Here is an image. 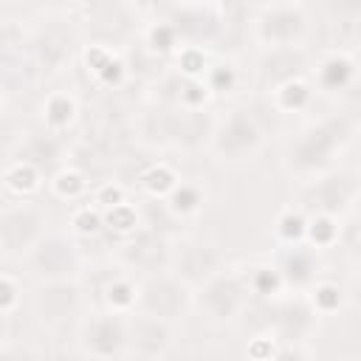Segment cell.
Returning <instances> with one entry per match:
<instances>
[{
  "label": "cell",
  "mask_w": 361,
  "mask_h": 361,
  "mask_svg": "<svg viewBox=\"0 0 361 361\" xmlns=\"http://www.w3.org/2000/svg\"><path fill=\"white\" fill-rule=\"evenodd\" d=\"M0 104H3V93H0Z\"/></svg>",
  "instance_id": "36"
},
{
  "label": "cell",
  "mask_w": 361,
  "mask_h": 361,
  "mask_svg": "<svg viewBox=\"0 0 361 361\" xmlns=\"http://www.w3.org/2000/svg\"><path fill=\"white\" fill-rule=\"evenodd\" d=\"M203 203V195L197 186L192 183H175V189L169 192V212L172 214H195Z\"/></svg>",
  "instance_id": "19"
},
{
  "label": "cell",
  "mask_w": 361,
  "mask_h": 361,
  "mask_svg": "<svg viewBox=\"0 0 361 361\" xmlns=\"http://www.w3.org/2000/svg\"><path fill=\"white\" fill-rule=\"evenodd\" d=\"M206 96H209V90H206L200 82H195V79H189V82H186V90L180 93V99H183V104H186V107L200 104Z\"/></svg>",
  "instance_id": "32"
},
{
  "label": "cell",
  "mask_w": 361,
  "mask_h": 361,
  "mask_svg": "<svg viewBox=\"0 0 361 361\" xmlns=\"http://www.w3.org/2000/svg\"><path fill=\"white\" fill-rule=\"evenodd\" d=\"M175 183H178V175H175L169 166H164V164L152 166V169L144 175V186H147L149 195H155V197L169 195V192L175 189Z\"/></svg>",
  "instance_id": "23"
},
{
  "label": "cell",
  "mask_w": 361,
  "mask_h": 361,
  "mask_svg": "<svg viewBox=\"0 0 361 361\" xmlns=\"http://www.w3.org/2000/svg\"><path fill=\"white\" fill-rule=\"evenodd\" d=\"M104 302H107V307L113 310V313H127V310H133L135 307V302H138V288L130 282V279H113L107 288H104Z\"/></svg>",
  "instance_id": "15"
},
{
  "label": "cell",
  "mask_w": 361,
  "mask_h": 361,
  "mask_svg": "<svg viewBox=\"0 0 361 361\" xmlns=\"http://www.w3.org/2000/svg\"><path fill=\"white\" fill-rule=\"evenodd\" d=\"M305 234L310 237V243H316V245H330V243H336L338 240V234H341V226L333 220V214H316L307 226H305Z\"/></svg>",
  "instance_id": "21"
},
{
  "label": "cell",
  "mask_w": 361,
  "mask_h": 361,
  "mask_svg": "<svg viewBox=\"0 0 361 361\" xmlns=\"http://www.w3.org/2000/svg\"><path fill=\"white\" fill-rule=\"evenodd\" d=\"M45 121L54 127V130H59V127H68L71 124V118H73V113H76V102L68 96V93H54L48 102H45Z\"/></svg>",
  "instance_id": "18"
},
{
  "label": "cell",
  "mask_w": 361,
  "mask_h": 361,
  "mask_svg": "<svg viewBox=\"0 0 361 361\" xmlns=\"http://www.w3.org/2000/svg\"><path fill=\"white\" fill-rule=\"evenodd\" d=\"M20 302V288L11 276H0V313L14 310Z\"/></svg>",
  "instance_id": "30"
},
{
  "label": "cell",
  "mask_w": 361,
  "mask_h": 361,
  "mask_svg": "<svg viewBox=\"0 0 361 361\" xmlns=\"http://www.w3.org/2000/svg\"><path fill=\"white\" fill-rule=\"evenodd\" d=\"M6 186L14 195H31L39 186V169L34 164H28V161H20L6 172Z\"/></svg>",
  "instance_id": "16"
},
{
  "label": "cell",
  "mask_w": 361,
  "mask_h": 361,
  "mask_svg": "<svg viewBox=\"0 0 361 361\" xmlns=\"http://www.w3.org/2000/svg\"><path fill=\"white\" fill-rule=\"evenodd\" d=\"M127 341L141 355H161L169 344L166 319H158V316H149V313L133 319L130 324H124V344Z\"/></svg>",
  "instance_id": "9"
},
{
  "label": "cell",
  "mask_w": 361,
  "mask_h": 361,
  "mask_svg": "<svg viewBox=\"0 0 361 361\" xmlns=\"http://www.w3.org/2000/svg\"><path fill=\"white\" fill-rule=\"evenodd\" d=\"M104 226H107L110 231H116V234H133V231L138 228V214H135L133 206L116 203V206H110V212H107V217H104Z\"/></svg>",
  "instance_id": "22"
},
{
  "label": "cell",
  "mask_w": 361,
  "mask_h": 361,
  "mask_svg": "<svg viewBox=\"0 0 361 361\" xmlns=\"http://www.w3.org/2000/svg\"><path fill=\"white\" fill-rule=\"evenodd\" d=\"M31 251H34V268H37L39 274L59 276L62 271H68V268L73 265L71 245H65L62 240H39Z\"/></svg>",
  "instance_id": "13"
},
{
  "label": "cell",
  "mask_w": 361,
  "mask_h": 361,
  "mask_svg": "<svg viewBox=\"0 0 361 361\" xmlns=\"http://www.w3.org/2000/svg\"><path fill=\"white\" fill-rule=\"evenodd\" d=\"M180 68H183L189 76L200 73V68H203V54H200L197 48H189V51L180 56Z\"/></svg>",
  "instance_id": "33"
},
{
  "label": "cell",
  "mask_w": 361,
  "mask_h": 361,
  "mask_svg": "<svg viewBox=\"0 0 361 361\" xmlns=\"http://www.w3.org/2000/svg\"><path fill=\"white\" fill-rule=\"evenodd\" d=\"M124 257L130 265L149 271V274L169 265V248H166L164 237L155 231H141L135 240H130V245L124 248Z\"/></svg>",
  "instance_id": "10"
},
{
  "label": "cell",
  "mask_w": 361,
  "mask_h": 361,
  "mask_svg": "<svg viewBox=\"0 0 361 361\" xmlns=\"http://www.w3.org/2000/svg\"><path fill=\"white\" fill-rule=\"evenodd\" d=\"M234 85V68L231 65H217L212 71V79H209V87L212 90H228Z\"/></svg>",
  "instance_id": "31"
},
{
  "label": "cell",
  "mask_w": 361,
  "mask_h": 361,
  "mask_svg": "<svg viewBox=\"0 0 361 361\" xmlns=\"http://www.w3.org/2000/svg\"><path fill=\"white\" fill-rule=\"evenodd\" d=\"M313 257H310V251L307 248H302V245H293L290 248V254L285 257V265H282V279H290V282H307L313 274Z\"/></svg>",
  "instance_id": "17"
},
{
  "label": "cell",
  "mask_w": 361,
  "mask_h": 361,
  "mask_svg": "<svg viewBox=\"0 0 361 361\" xmlns=\"http://www.w3.org/2000/svg\"><path fill=\"white\" fill-rule=\"evenodd\" d=\"M37 56L48 71H56L71 56V34L62 25H48L37 37Z\"/></svg>",
  "instance_id": "12"
},
{
  "label": "cell",
  "mask_w": 361,
  "mask_h": 361,
  "mask_svg": "<svg viewBox=\"0 0 361 361\" xmlns=\"http://www.w3.org/2000/svg\"><path fill=\"white\" fill-rule=\"evenodd\" d=\"M82 344L93 355L118 353L124 344V324L118 322V313H96L82 330Z\"/></svg>",
  "instance_id": "8"
},
{
  "label": "cell",
  "mask_w": 361,
  "mask_h": 361,
  "mask_svg": "<svg viewBox=\"0 0 361 361\" xmlns=\"http://www.w3.org/2000/svg\"><path fill=\"white\" fill-rule=\"evenodd\" d=\"M85 189H87V183H85V178H82L76 169H62V172L54 178V192H56L59 197L76 200Z\"/></svg>",
  "instance_id": "24"
},
{
  "label": "cell",
  "mask_w": 361,
  "mask_h": 361,
  "mask_svg": "<svg viewBox=\"0 0 361 361\" xmlns=\"http://www.w3.org/2000/svg\"><path fill=\"white\" fill-rule=\"evenodd\" d=\"M169 265L175 268V276L180 282L203 285L220 271V251L209 243H180L175 251L169 248Z\"/></svg>",
  "instance_id": "2"
},
{
  "label": "cell",
  "mask_w": 361,
  "mask_h": 361,
  "mask_svg": "<svg viewBox=\"0 0 361 361\" xmlns=\"http://www.w3.org/2000/svg\"><path fill=\"white\" fill-rule=\"evenodd\" d=\"M42 214L34 206H14L0 214V251L8 257L28 254L42 240Z\"/></svg>",
  "instance_id": "1"
},
{
  "label": "cell",
  "mask_w": 361,
  "mask_h": 361,
  "mask_svg": "<svg viewBox=\"0 0 361 361\" xmlns=\"http://www.w3.org/2000/svg\"><path fill=\"white\" fill-rule=\"evenodd\" d=\"M305 28H307V20L299 6H276V8L265 11L257 23L259 39H265L271 45H293L305 34Z\"/></svg>",
  "instance_id": "5"
},
{
  "label": "cell",
  "mask_w": 361,
  "mask_h": 361,
  "mask_svg": "<svg viewBox=\"0 0 361 361\" xmlns=\"http://www.w3.org/2000/svg\"><path fill=\"white\" fill-rule=\"evenodd\" d=\"M54 3H73V0H54Z\"/></svg>",
  "instance_id": "35"
},
{
  "label": "cell",
  "mask_w": 361,
  "mask_h": 361,
  "mask_svg": "<svg viewBox=\"0 0 361 361\" xmlns=\"http://www.w3.org/2000/svg\"><path fill=\"white\" fill-rule=\"evenodd\" d=\"M175 37H178V31H175V25H166V23H158V25H152L149 28V34H147V39H149V45L155 48V51H169L172 45H175Z\"/></svg>",
  "instance_id": "28"
},
{
  "label": "cell",
  "mask_w": 361,
  "mask_h": 361,
  "mask_svg": "<svg viewBox=\"0 0 361 361\" xmlns=\"http://www.w3.org/2000/svg\"><path fill=\"white\" fill-rule=\"evenodd\" d=\"M259 130L254 124V118L243 110H237L234 116L226 118V124L214 133V149L217 155H223V161H243L248 155H254L259 149Z\"/></svg>",
  "instance_id": "4"
},
{
  "label": "cell",
  "mask_w": 361,
  "mask_h": 361,
  "mask_svg": "<svg viewBox=\"0 0 361 361\" xmlns=\"http://www.w3.org/2000/svg\"><path fill=\"white\" fill-rule=\"evenodd\" d=\"M353 71H355V65H353L350 56L333 54V56L324 59L322 68H319V85H322L324 90H341V87L353 79Z\"/></svg>",
  "instance_id": "14"
},
{
  "label": "cell",
  "mask_w": 361,
  "mask_h": 361,
  "mask_svg": "<svg viewBox=\"0 0 361 361\" xmlns=\"http://www.w3.org/2000/svg\"><path fill=\"white\" fill-rule=\"evenodd\" d=\"M99 203H104V206H116V203H124V189H121V186H113V183H107V186L99 192Z\"/></svg>",
  "instance_id": "34"
},
{
  "label": "cell",
  "mask_w": 361,
  "mask_h": 361,
  "mask_svg": "<svg viewBox=\"0 0 361 361\" xmlns=\"http://www.w3.org/2000/svg\"><path fill=\"white\" fill-rule=\"evenodd\" d=\"M76 302H79V293H76V288L68 285V282H51V285L42 288L39 296H37V307H39V313H42L45 322H59V319H65L68 313L76 310Z\"/></svg>",
  "instance_id": "11"
},
{
  "label": "cell",
  "mask_w": 361,
  "mask_h": 361,
  "mask_svg": "<svg viewBox=\"0 0 361 361\" xmlns=\"http://www.w3.org/2000/svg\"><path fill=\"white\" fill-rule=\"evenodd\" d=\"M282 285V274L276 271V268H254V274H251V282L245 285V288H251L254 293H259V296H268V293H274L276 288Z\"/></svg>",
  "instance_id": "26"
},
{
  "label": "cell",
  "mask_w": 361,
  "mask_h": 361,
  "mask_svg": "<svg viewBox=\"0 0 361 361\" xmlns=\"http://www.w3.org/2000/svg\"><path fill=\"white\" fill-rule=\"evenodd\" d=\"M203 302L214 319H234L245 305V285L217 271L203 282Z\"/></svg>",
  "instance_id": "6"
},
{
  "label": "cell",
  "mask_w": 361,
  "mask_h": 361,
  "mask_svg": "<svg viewBox=\"0 0 361 361\" xmlns=\"http://www.w3.org/2000/svg\"><path fill=\"white\" fill-rule=\"evenodd\" d=\"M71 223H73V228H76L79 234H96V231L104 226V220L99 217V212H96V209H90V206L76 209V212H73V217H71Z\"/></svg>",
  "instance_id": "27"
},
{
  "label": "cell",
  "mask_w": 361,
  "mask_h": 361,
  "mask_svg": "<svg viewBox=\"0 0 361 361\" xmlns=\"http://www.w3.org/2000/svg\"><path fill=\"white\" fill-rule=\"evenodd\" d=\"M336 135H338V133H336L333 124H322V127H313L310 133H305V135L296 141V147L290 149L293 166L302 169V172H313L316 166H322V164L330 158V152H333V147H336V141H338Z\"/></svg>",
  "instance_id": "7"
},
{
  "label": "cell",
  "mask_w": 361,
  "mask_h": 361,
  "mask_svg": "<svg viewBox=\"0 0 361 361\" xmlns=\"http://www.w3.org/2000/svg\"><path fill=\"white\" fill-rule=\"evenodd\" d=\"M186 282H180L178 276H166L158 271L149 276V282L144 288H138V302L144 305V310L149 316L158 319H175L180 316V310L186 307Z\"/></svg>",
  "instance_id": "3"
},
{
  "label": "cell",
  "mask_w": 361,
  "mask_h": 361,
  "mask_svg": "<svg viewBox=\"0 0 361 361\" xmlns=\"http://www.w3.org/2000/svg\"><path fill=\"white\" fill-rule=\"evenodd\" d=\"M305 226H307L305 214H302L299 209H288V212L279 217V223H276V234H279L282 240H288V243H296V240L305 237Z\"/></svg>",
  "instance_id": "25"
},
{
  "label": "cell",
  "mask_w": 361,
  "mask_h": 361,
  "mask_svg": "<svg viewBox=\"0 0 361 361\" xmlns=\"http://www.w3.org/2000/svg\"><path fill=\"white\" fill-rule=\"evenodd\" d=\"M338 288L336 285H316V290H313V307L316 310H322V313H330V310H336L338 307Z\"/></svg>",
  "instance_id": "29"
},
{
  "label": "cell",
  "mask_w": 361,
  "mask_h": 361,
  "mask_svg": "<svg viewBox=\"0 0 361 361\" xmlns=\"http://www.w3.org/2000/svg\"><path fill=\"white\" fill-rule=\"evenodd\" d=\"M307 102H310V90L299 79H288L276 87V104L282 110H302Z\"/></svg>",
  "instance_id": "20"
}]
</instances>
